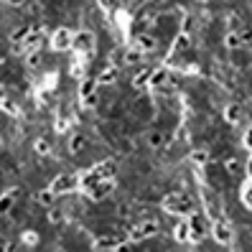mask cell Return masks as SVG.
Wrapping results in <instances>:
<instances>
[{"label":"cell","mask_w":252,"mask_h":252,"mask_svg":"<svg viewBox=\"0 0 252 252\" xmlns=\"http://www.w3.org/2000/svg\"><path fill=\"white\" fill-rule=\"evenodd\" d=\"M163 209L171 211V214H181V217H186L194 211V199H191L186 191H173V194H168L163 199Z\"/></svg>","instance_id":"cell-1"},{"label":"cell","mask_w":252,"mask_h":252,"mask_svg":"<svg viewBox=\"0 0 252 252\" xmlns=\"http://www.w3.org/2000/svg\"><path fill=\"white\" fill-rule=\"evenodd\" d=\"M94 44H97V38H94L92 31H77V33L72 36V48H74L77 54L89 56V54L94 51Z\"/></svg>","instance_id":"cell-2"},{"label":"cell","mask_w":252,"mask_h":252,"mask_svg":"<svg viewBox=\"0 0 252 252\" xmlns=\"http://www.w3.org/2000/svg\"><path fill=\"white\" fill-rule=\"evenodd\" d=\"M158 232H160L158 221H153V219L140 221V224L133 227V232H130V242H143V239H148V237H156Z\"/></svg>","instance_id":"cell-3"},{"label":"cell","mask_w":252,"mask_h":252,"mask_svg":"<svg viewBox=\"0 0 252 252\" xmlns=\"http://www.w3.org/2000/svg\"><path fill=\"white\" fill-rule=\"evenodd\" d=\"M79 186V176H74V173H59L54 181H51V189L54 194H66V191H72V189H77Z\"/></svg>","instance_id":"cell-4"},{"label":"cell","mask_w":252,"mask_h":252,"mask_svg":"<svg viewBox=\"0 0 252 252\" xmlns=\"http://www.w3.org/2000/svg\"><path fill=\"white\" fill-rule=\"evenodd\" d=\"M186 221H189V242H201V239L206 237V221L201 219L199 214L191 211Z\"/></svg>","instance_id":"cell-5"},{"label":"cell","mask_w":252,"mask_h":252,"mask_svg":"<svg viewBox=\"0 0 252 252\" xmlns=\"http://www.w3.org/2000/svg\"><path fill=\"white\" fill-rule=\"evenodd\" d=\"M211 235H214V239L219 242V245H232V239H235V232H232V227L227 224V221L221 219H214V224H211Z\"/></svg>","instance_id":"cell-6"},{"label":"cell","mask_w":252,"mask_h":252,"mask_svg":"<svg viewBox=\"0 0 252 252\" xmlns=\"http://www.w3.org/2000/svg\"><path fill=\"white\" fill-rule=\"evenodd\" d=\"M112 189H115V181L112 178H97L92 186H89V196H92L94 201H102L105 196L112 194Z\"/></svg>","instance_id":"cell-7"},{"label":"cell","mask_w":252,"mask_h":252,"mask_svg":"<svg viewBox=\"0 0 252 252\" xmlns=\"http://www.w3.org/2000/svg\"><path fill=\"white\" fill-rule=\"evenodd\" d=\"M92 247H94V250H130V245H127V242H123V239H120V237H115V235L97 237V239L92 242Z\"/></svg>","instance_id":"cell-8"},{"label":"cell","mask_w":252,"mask_h":252,"mask_svg":"<svg viewBox=\"0 0 252 252\" xmlns=\"http://www.w3.org/2000/svg\"><path fill=\"white\" fill-rule=\"evenodd\" d=\"M72 31L69 28H56V31L51 33V46L56 48V51H66V48H72Z\"/></svg>","instance_id":"cell-9"},{"label":"cell","mask_w":252,"mask_h":252,"mask_svg":"<svg viewBox=\"0 0 252 252\" xmlns=\"http://www.w3.org/2000/svg\"><path fill=\"white\" fill-rule=\"evenodd\" d=\"M145 140H148V145L150 148H166L168 145V140H171V135H166L163 130H150V133L145 135Z\"/></svg>","instance_id":"cell-10"},{"label":"cell","mask_w":252,"mask_h":252,"mask_svg":"<svg viewBox=\"0 0 252 252\" xmlns=\"http://www.w3.org/2000/svg\"><path fill=\"white\" fill-rule=\"evenodd\" d=\"M158 46V41L150 33H138L135 36V48H140L143 54H148V51H153V48Z\"/></svg>","instance_id":"cell-11"},{"label":"cell","mask_w":252,"mask_h":252,"mask_svg":"<svg viewBox=\"0 0 252 252\" xmlns=\"http://www.w3.org/2000/svg\"><path fill=\"white\" fill-rule=\"evenodd\" d=\"M89 148V140H87V135H82V133H74L72 138H69V150L72 153H82V150H87Z\"/></svg>","instance_id":"cell-12"},{"label":"cell","mask_w":252,"mask_h":252,"mask_svg":"<svg viewBox=\"0 0 252 252\" xmlns=\"http://www.w3.org/2000/svg\"><path fill=\"white\" fill-rule=\"evenodd\" d=\"M166 84H168V72H166V69H160V72H150L148 87L158 89V87H166Z\"/></svg>","instance_id":"cell-13"},{"label":"cell","mask_w":252,"mask_h":252,"mask_svg":"<svg viewBox=\"0 0 252 252\" xmlns=\"http://www.w3.org/2000/svg\"><path fill=\"white\" fill-rule=\"evenodd\" d=\"M224 120H227V123H232V125H237L239 120H242V107H239L237 102L227 105V110H224Z\"/></svg>","instance_id":"cell-14"},{"label":"cell","mask_w":252,"mask_h":252,"mask_svg":"<svg viewBox=\"0 0 252 252\" xmlns=\"http://www.w3.org/2000/svg\"><path fill=\"white\" fill-rule=\"evenodd\" d=\"M173 237H176L178 242H189V221H186V219H178V221H176Z\"/></svg>","instance_id":"cell-15"},{"label":"cell","mask_w":252,"mask_h":252,"mask_svg":"<svg viewBox=\"0 0 252 252\" xmlns=\"http://www.w3.org/2000/svg\"><path fill=\"white\" fill-rule=\"evenodd\" d=\"M224 46L229 48V51H235V48H242L245 44H242V38H239V31H229L224 36Z\"/></svg>","instance_id":"cell-16"},{"label":"cell","mask_w":252,"mask_h":252,"mask_svg":"<svg viewBox=\"0 0 252 252\" xmlns=\"http://www.w3.org/2000/svg\"><path fill=\"white\" fill-rule=\"evenodd\" d=\"M97 87H99V84H97V79H84L82 87H79V97L84 99V97H89V94H94V92H97Z\"/></svg>","instance_id":"cell-17"},{"label":"cell","mask_w":252,"mask_h":252,"mask_svg":"<svg viewBox=\"0 0 252 252\" xmlns=\"http://www.w3.org/2000/svg\"><path fill=\"white\" fill-rule=\"evenodd\" d=\"M117 79V66H107L102 74L97 77V84H110V82H115Z\"/></svg>","instance_id":"cell-18"},{"label":"cell","mask_w":252,"mask_h":252,"mask_svg":"<svg viewBox=\"0 0 252 252\" xmlns=\"http://www.w3.org/2000/svg\"><path fill=\"white\" fill-rule=\"evenodd\" d=\"M189 44H191V38H189V33H181L176 41H173V51L176 54H184V51H189Z\"/></svg>","instance_id":"cell-19"},{"label":"cell","mask_w":252,"mask_h":252,"mask_svg":"<svg viewBox=\"0 0 252 252\" xmlns=\"http://www.w3.org/2000/svg\"><path fill=\"white\" fill-rule=\"evenodd\" d=\"M11 209H13V191H8V194L0 196V217L8 214Z\"/></svg>","instance_id":"cell-20"},{"label":"cell","mask_w":252,"mask_h":252,"mask_svg":"<svg viewBox=\"0 0 252 252\" xmlns=\"http://www.w3.org/2000/svg\"><path fill=\"white\" fill-rule=\"evenodd\" d=\"M54 199H56V194L51 189H44L41 194H38V201H41L44 206H54Z\"/></svg>","instance_id":"cell-21"},{"label":"cell","mask_w":252,"mask_h":252,"mask_svg":"<svg viewBox=\"0 0 252 252\" xmlns=\"http://www.w3.org/2000/svg\"><path fill=\"white\" fill-rule=\"evenodd\" d=\"M36 153L38 156H48V153H51V143H48L46 138H38L36 140Z\"/></svg>","instance_id":"cell-22"},{"label":"cell","mask_w":252,"mask_h":252,"mask_svg":"<svg viewBox=\"0 0 252 252\" xmlns=\"http://www.w3.org/2000/svg\"><path fill=\"white\" fill-rule=\"evenodd\" d=\"M48 221H51V224H62V221H64V214H62V209H56V206H48Z\"/></svg>","instance_id":"cell-23"},{"label":"cell","mask_w":252,"mask_h":252,"mask_svg":"<svg viewBox=\"0 0 252 252\" xmlns=\"http://www.w3.org/2000/svg\"><path fill=\"white\" fill-rule=\"evenodd\" d=\"M140 59H143V51H140V48H135V46L125 54V62H127V64H138Z\"/></svg>","instance_id":"cell-24"},{"label":"cell","mask_w":252,"mask_h":252,"mask_svg":"<svg viewBox=\"0 0 252 252\" xmlns=\"http://www.w3.org/2000/svg\"><path fill=\"white\" fill-rule=\"evenodd\" d=\"M191 160H194V163H199V166H204L206 160H209V153H206L204 148H201V150H194V153H191Z\"/></svg>","instance_id":"cell-25"},{"label":"cell","mask_w":252,"mask_h":252,"mask_svg":"<svg viewBox=\"0 0 252 252\" xmlns=\"http://www.w3.org/2000/svg\"><path fill=\"white\" fill-rule=\"evenodd\" d=\"M148 79H150V69H143L140 74H135L133 84H135V87H145V84H148Z\"/></svg>","instance_id":"cell-26"},{"label":"cell","mask_w":252,"mask_h":252,"mask_svg":"<svg viewBox=\"0 0 252 252\" xmlns=\"http://www.w3.org/2000/svg\"><path fill=\"white\" fill-rule=\"evenodd\" d=\"M239 168H242V166H239L237 158H229V160H227V173H229V176H237Z\"/></svg>","instance_id":"cell-27"},{"label":"cell","mask_w":252,"mask_h":252,"mask_svg":"<svg viewBox=\"0 0 252 252\" xmlns=\"http://www.w3.org/2000/svg\"><path fill=\"white\" fill-rule=\"evenodd\" d=\"M239 38H242V44H247V41H252V28H247V26H242V28H239Z\"/></svg>","instance_id":"cell-28"},{"label":"cell","mask_w":252,"mask_h":252,"mask_svg":"<svg viewBox=\"0 0 252 252\" xmlns=\"http://www.w3.org/2000/svg\"><path fill=\"white\" fill-rule=\"evenodd\" d=\"M28 64H31V66L41 64V54H38V48H36V51H31V56H28Z\"/></svg>","instance_id":"cell-29"},{"label":"cell","mask_w":252,"mask_h":252,"mask_svg":"<svg viewBox=\"0 0 252 252\" xmlns=\"http://www.w3.org/2000/svg\"><path fill=\"white\" fill-rule=\"evenodd\" d=\"M242 201H245V204L252 209V186H250V189H245V194H242Z\"/></svg>","instance_id":"cell-30"},{"label":"cell","mask_w":252,"mask_h":252,"mask_svg":"<svg viewBox=\"0 0 252 252\" xmlns=\"http://www.w3.org/2000/svg\"><path fill=\"white\" fill-rule=\"evenodd\" d=\"M82 74H84L82 64H79V62H74V64H72V77H82Z\"/></svg>","instance_id":"cell-31"},{"label":"cell","mask_w":252,"mask_h":252,"mask_svg":"<svg viewBox=\"0 0 252 252\" xmlns=\"http://www.w3.org/2000/svg\"><path fill=\"white\" fill-rule=\"evenodd\" d=\"M242 143H245V148H250V150H252V127L245 133V140H242Z\"/></svg>","instance_id":"cell-32"},{"label":"cell","mask_w":252,"mask_h":252,"mask_svg":"<svg viewBox=\"0 0 252 252\" xmlns=\"http://www.w3.org/2000/svg\"><path fill=\"white\" fill-rule=\"evenodd\" d=\"M26 242H28V245H36V242H38V235H26Z\"/></svg>","instance_id":"cell-33"},{"label":"cell","mask_w":252,"mask_h":252,"mask_svg":"<svg viewBox=\"0 0 252 252\" xmlns=\"http://www.w3.org/2000/svg\"><path fill=\"white\" fill-rule=\"evenodd\" d=\"M8 3H11V5H18V8H21V5H26V3H28V0H8Z\"/></svg>","instance_id":"cell-34"},{"label":"cell","mask_w":252,"mask_h":252,"mask_svg":"<svg viewBox=\"0 0 252 252\" xmlns=\"http://www.w3.org/2000/svg\"><path fill=\"white\" fill-rule=\"evenodd\" d=\"M250 176H252V160H250Z\"/></svg>","instance_id":"cell-35"}]
</instances>
